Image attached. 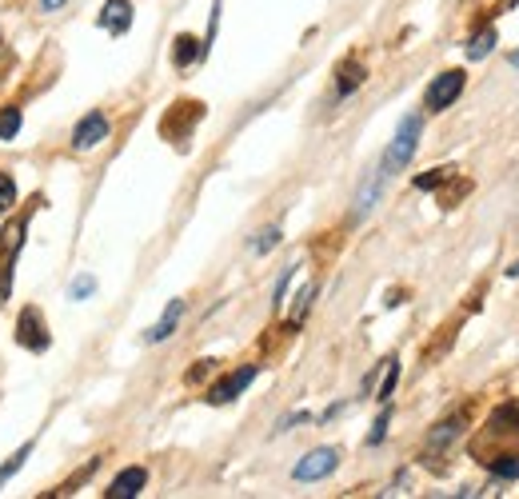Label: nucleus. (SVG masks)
<instances>
[{"label": "nucleus", "instance_id": "obj_1", "mask_svg": "<svg viewBox=\"0 0 519 499\" xmlns=\"http://www.w3.org/2000/svg\"><path fill=\"white\" fill-rule=\"evenodd\" d=\"M420 132H423V116H420V113H412V116L400 120V128H396V136H392V144H387L384 160H379V172H384L387 180L412 164L415 148H420Z\"/></svg>", "mask_w": 519, "mask_h": 499}, {"label": "nucleus", "instance_id": "obj_2", "mask_svg": "<svg viewBox=\"0 0 519 499\" xmlns=\"http://www.w3.org/2000/svg\"><path fill=\"white\" fill-rule=\"evenodd\" d=\"M463 85H468V77H463L460 68L440 72V77L428 85V92H423V108H428V113H443V108H451L460 100Z\"/></svg>", "mask_w": 519, "mask_h": 499}, {"label": "nucleus", "instance_id": "obj_3", "mask_svg": "<svg viewBox=\"0 0 519 499\" xmlns=\"http://www.w3.org/2000/svg\"><path fill=\"white\" fill-rule=\"evenodd\" d=\"M336 467H340V451L336 448H316L292 467V479L296 484H320V479H328Z\"/></svg>", "mask_w": 519, "mask_h": 499}, {"label": "nucleus", "instance_id": "obj_4", "mask_svg": "<svg viewBox=\"0 0 519 499\" xmlns=\"http://www.w3.org/2000/svg\"><path fill=\"white\" fill-rule=\"evenodd\" d=\"M108 132H113L108 116L100 113V108H92V113H85L77 120V128H72V148H77V152H92L96 144L108 141Z\"/></svg>", "mask_w": 519, "mask_h": 499}, {"label": "nucleus", "instance_id": "obj_5", "mask_svg": "<svg viewBox=\"0 0 519 499\" xmlns=\"http://www.w3.org/2000/svg\"><path fill=\"white\" fill-rule=\"evenodd\" d=\"M256 376H260V367H256V364H244V367H236V372H232V376H224V380H220V384H216V387H212V392H208V404H216V408H220V404H232V400H240V395H244L248 387H252V380H256Z\"/></svg>", "mask_w": 519, "mask_h": 499}, {"label": "nucleus", "instance_id": "obj_6", "mask_svg": "<svg viewBox=\"0 0 519 499\" xmlns=\"http://www.w3.org/2000/svg\"><path fill=\"white\" fill-rule=\"evenodd\" d=\"M16 344H24L29 352H44L52 344L49 328H41V312L36 308H24L21 320H16Z\"/></svg>", "mask_w": 519, "mask_h": 499}, {"label": "nucleus", "instance_id": "obj_7", "mask_svg": "<svg viewBox=\"0 0 519 499\" xmlns=\"http://www.w3.org/2000/svg\"><path fill=\"white\" fill-rule=\"evenodd\" d=\"M384 188H387V177H384V172H372V177H368L364 184H360V192H356V200H351V204H356V208H351V220H356V224H360V220H368V216H372V208L379 204V196H384Z\"/></svg>", "mask_w": 519, "mask_h": 499}, {"label": "nucleus", "instance_id": "obj_8", "mask_svg": "<svg viewBox=\"0 0 519 499\" xmlns=\"http://www.w3.org/2000/svg\"><path fill=\"white\" fill-rule=\"evenodd\" d=\"M463 423H468V420H463V415H448V420H443V423H435V428H432V436H428V451H423V456L435 459V456H440V451H448L451 443H456V440L463 436Z\"/></svg>", "mask_w": 519, "mask_h": 499}, {"label": "nucleus", "instance_id": "obj_9", "mask_svg": "<svg viewBox=\"0 0 519 499\" xmlns=\"http://www.w3.org/2000/svg\"><path fill=\"white\" fill-rule=\"evenodd\" d=\"M487 436H496V440L512 436V440H519V400L499 404V408L487 415Z\"/></svg>", "mask_w": 519, "mask_h": 499}, {"label": "nucleus", "instance_id": "obj_10", "mask_svg": "<svg viewBox=\"0 0 519 499\" xmlns=\"http://www.w3.org/2000/svg\"><path fill=\"white\" fill-rule=\"evenodd\" d=\"M96 24L105 32H113V36H124L128 29H132V5H128V0H105Z\"/></svg>", "mask_w": 519, "mask_h": 499}, {"label": "nucleus", "instance_id": "obj_11", "mask_svg": "<svg viewBox=\"0 0 519 499\" xmlns=\"http://www.w3.org/2000/svg\"><path fill=\"white\" fill-rule=\"evenodd\" d=\"M184 308H188V304H184V300H168V308H164V316H160V320L152 323V328L144 331V340H148V344H164V340H168L172 331H176V323L184 320Z\"/></svg>", "mask_w": 519, "mask_h": 499}, {"label": "nucleus", "instance_id": "obj_12", "mask_svg": "<svg viewBox=\"0 0 519 499\" xmlns=\"http://www.w3.org/2000/svg\"><path fill=\"white\" fill-rule=\"evenodd\" d=\"M144 484H148V471L144 467H124L113 479V487H108V499H132V495L144 492Z\"/></svg>", "mask_w": 519, "mask_h": 499}, {"label": "nucleus", "instance_id": "obj_13", "mask_svg": "<svg viewBox=\"0 0 519 499\" xmlns=\"http://www.w3.org/2000/svg\"><path fill=\"white\" fill-rule=\"evenodd\" d=\"M200 57H204V44L196 41V36H188V32L176 36V44H172V64H176V68H188V64H196Z\"/></svg>", "mask_w": 519, "mask_h": 499}, {"label": "nucleus", "instance_id": "obj_14", "mask_svg": "<svg viewBox=\"0 0 519 499\" xmlns=\"http://www.w3.org/2000/svg\"><path fill=\"white\" fill-rule=\"evenodd\" d=\"M368 80V68L360 60H348V64H340V80H336V96L344 100V96H351L360 85Z\"/></svg>", "mask_w": 519, "mask_h": 499}, {"label": "nucleus", "instance_id": "obj_15", "mask_svg": "<svg viewBox=\"0 0 519 499\" xmlns=\"http://www.w3.org/2000/svg\"><path fill=\"white\" fill-rule=\"evenodd\" d=\"M491 49H496V29L476 32V36H471V41H468V60H484Z\"/></svg>", "mask_w": 519, "mask_h": 499}, {"label": "nucleus", "instance_id": "obj_16", "mask_svg": "<svg viewBox=\"0 0 519 499\" xmlns=\"http://www.w3.org/2000/svg\"><path fill=\"white\" fill-rule=\"evenodd\" d=\"M24 128V116H21V108H5L0 113V141H16V132Z\"/></svg>", "mask_w": 519, "mask_h": 499}, {"label": "nucleus", "instance_id": "obj_17", "mask_svg": "<svg viewBox=\"0 0 519 499\" xmlns=\"http://www.w3.org/2000/svg\"><path fill=\"white\" fill-rule=\"evenodd\" d=\"M280 240H284L280 228H276V224H268L264 232H256V240H252V252H256V256H268L276 244H280Z\"/></svg>", "mask_w": 519, "mask_h": 499}, {"label": "nucleus", "instance_id": "obj_18", "mask_svg": "<svg viewBox=\"0 0 519 499\" xmlns=\"http://www.w3.org/2000/svg\"><path fill=\"white\" fill-rule=\"evenodd\" d=\"M316 292H320L316 284H308V288H304L300 295H296V300H300V304H296V312H292V320H288L292 328H300V323L308 320V312H312V300H316Z\"/></svg>", "mask_w": 519, "mask_h": 499}, {"label": "nucleus", "instance_id": "obj_19", "mask_svg": "<svg viewBox=\"0 0 519 499\" xmlns=\"http://www.w3.org/2000/svg\"><path fill=\"white\" fill-rule=\"evenodd\" d=\"M487 467H491V476H499V479H519V456H496V459H487Z\"/></svg>", "mask_w": 519, "mask_h": 499}, {"label": "nucleus", "instance_id": "obj_20", "mask_svg": "<svg viewBox=\"0 0 519 499\" xmlns=\"http://www.w3.org/2000/svg\"><path fill=\"white\" fill-rule=\"evenodd\" d=\"M96 292V276H77V280L68 284V300H88V295Z\"/></svg>", "mask_w": 519, "mask_h": 499}, {"label": "nucleus", "instance_id": "obj_21", "mask_svg": "<svg viewBox=\"0 0 519 499\" xmlns=\"http://www.w3.org/2000/svg\"><path fill=\"white\" fill-rule=\"evenodd\" d=\"M396 380H400V359H387V376H384V384H379V395L376 400H392V392H396Z\"/></svg>", "mask_w": 519, "mask_h": 499}, {"label": "nucleus", "instance_id": "obj_22", "mask_svg": "<svg viewBox=\"0 0 519 499\" xmlns=\"http://www.w3.org/2000/svg\"><path fill=\"white\" fill-rule=\"evenodd\" d=\"M29 451H32V440H29V443H24V448H21V451H16V456H8V464H5V467H0V484H5V479H13V476H16V471H21V467H24V459H29Z\"/></svg>", "mask_w": 519, "mask_h": 499}, {"label": "nucleus", "instance_id": "obj_23", "mask_svg": "<svg viewBox=\"0 0 519 499\" xmlns=\"http://www.w3.org/2000/svg\"><path fill=\"white\" fill-rule=\"evenodd\" d=\"M387 423H392V408H384V412H379V420L372 423V431H368V448H376V443H384V436H387Z\"/></svg>", "mask_w": 519, "mask_h": 499}, {"label": "nucleus", "instance_id": "obj_24", "mask_svg": "<svg viewBox=\"0 0 519 499\" xmlns=\"http://www.w3.org/2000/svg\"><path fill=\"white\" fill-rule=\"evenodd\" d=\"M16 204V180L8 172H0V212H8Z\"/></svg>", "mask_w": 519, "mask_h": 499}, {"label": "nucleus", "instance_id": "obj_25", "mask_svg": "<svg viewBox=\"0 0 519 499\" xmlns=\"http://www.w3.org/2000/svg\"><path fill=\"white\" fill-rule=\"evenodd\" d=\"M448 177H451V168H432L428 177H415V188H420V192H432V188H440V184L448 180Z\"/></svg>", "mask_w": 519, "mask_h": 499}, {"label": "nucleus", "instance_id": "obj_26", "mask_svg": "<svg viewBox=\"0 0 519 499\" xmlns=\"http://www.w3.org/2000/svg\"><path fill=\"white\" fill-rule=\"evenodd\" d=\"M296 268H300V264H288V268H284V276H280V280H276V292H272V308H280V304H284V295H288V284H292Z\"/></svg>", "mask_w": 519, "mask_h": 499}, {"label": "nucleus", "instance_id": "obj_27", "mask_svg": "<svg viewBox=\"0 0 519 499\" xmlns=\"http://www.w3.org/2000/svg\"><path fill=\"white\" fill-rule=\"evenodd\" d=\"M296 423H308V412H292V415H284V420L276 423V431H292Z\"/></svg>", "mask_w": 519, "mask_h": 499}, {"label": "nucleus", "instance_id": "obj_28", "mask_svg": "<svg viewBox=\"0 0 519 499\" xmlns=\"http://www.w3.org/2000/svg\"><path fill=\"white\" fill-rule=\"evenodd\" d=\"M64 5H68V0H41L44 13H57V8H64Z\"/></svg>", "mask_w": 519, "mask_h": 499}, {"label": "nucleus", "instance_id": "obj_29", "mask_svg": "<svg viewBox=\"0 0 519 499\" xmlns=\"http://www.w3.org/2000/svg\"><path fill=\"white\" fill-rule=\"evenodd\" d=\"M507 280H519V260H515L512 268H507Z\"/></svg>", "mask_w": 519, "mask_h": 499}, {"label": "nucleus", "instance_id": "obj_30", "mask_svg": "<svg viewBox=\"0 0 519 499\" xmlns=\"http://www.w3.org/2000/svg\"><path fill=\"white\" fill-rule=\"evenodd\" d=\"M512 64H515V68H519V52H515V57H512Z\"/></svg>", "mask_w": 519, "mask_h": 499}]
</instances>
